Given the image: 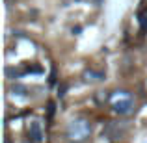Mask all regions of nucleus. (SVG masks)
Wrapping results in <instances>:
<instances>
[{
  "label": "nucleus",
  "mask_w": 147,
  "mask_h": 143,
  "mask_svg": "<svg viewBox=\"0 0 147 143\" xmlns=\"http://www.w3.org/2000/svg\"><path fill=\"white\" fill-rule=\"evenodd\" d=\"M110 104H112V110L119 115H127L132 111L134 108V99H132V93L125 89H119L115 93H112L110 97Z\"/></svg>",
  "instance_id": "f03ea898"
},
{
  "label": "nucleus",
  "mask_w": 147,
  "mask_h": 143,
  "mask_svg": "<svg viewBox=\"0 0 147 143\" xmlns=\"http://www.w3.org/2000/svg\"><path fill=\"white\" fill-rule=\"evenodd\" d=\"M65 134H67L69 141H73V143H82V141H86L88 138H90L91 125H90V121H86V119H73V121L67 125Z\"/></svg>",
  "instance_id": "f257e3e1"
},
{
  "label": "nucleus",
  "mask_w": 147,
  "mask_h": 143,
  "mask_svg": "<svg viewBox=\"0 0 147 143\" xmlns=\"http://www.w3.org/2000/svg\"><path fill=\"white\" fill-rule=\"evenodd\" d=\"M138 21H140L142 32H147V9H140V11H138Z\"/></svg>",
  "instance_id": "39448f33"
},
{
  "label": "nucleus",
  "mask_w": 147,
  "mask_h": 143,
  "mask_svg": "<svg viewBox=\"0 0 147 143\" xmlns=\"http://www.w3.org/2000/svg\"><path fill=\"white\" fill-rule=\"evenodd\" d=\"M84 78H86V82H99V80H102L104 78V75L102 73H95V71H86L84 73Z\"/></svg>",
  "instance_id": "20e7f679"
},
{
  "label": "nucleus",
  "mask_w": 147,
  "mask_h": 143,
  "mask_svg": "<svg viewBox=\"0 0 147 143\" xmlns=\"http://www.w3.org/2000/svg\"><path fill=\"white\" fill-rule=\"evenodd\" d=\"M4 143H11V141H9V140H6V141H4Z\"/></svg>",
  "instance_id": "423d86ee"
},
{
  "label": "nucleus",
  "mask_w": 147,
  "mask_h": 143,
  "mask_svg": "<svg viewBox=\"0 0 147 143\" xmlns=\"http://www.w3.org/2000/svg\"><path fill=\"white\" fill-rule=\"evenodd\" d=\"M28 138L32 143H45V130H43V125L41 121H32L28 126Z\"/></svg>",
  "instance_id": "7ed1b4c3"
}]
</instances>
